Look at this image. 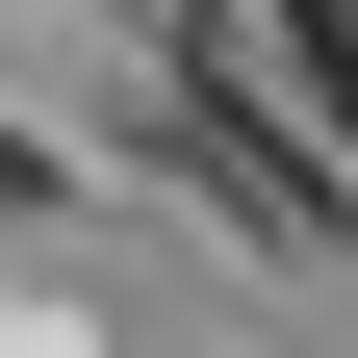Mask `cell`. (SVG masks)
I'll return each instance as SVG.
<instances>
[{"instance_id": "cell-1", "label": "cell", "mask_w": 358, "mask_h": 358, "mask_svg": "<svg viewBox=\"0 0 358 358\" xmlns=\"http://www.w3.org/2000/svg\"><path fill=\"white\" fill-rule=\"evenodd\" d=\"M154 128H179V154H205V179H231V205H256V231H282V256H333V179H307L282 128H256V77H154Z\"/></svg>"}, {"instance_id": "cell-2", "label": "cell", "mask_w": 358, "mask_h": 358, "mask_svg": "<svg viewBox=\"0 0 358 358\" xmlns=\"http://www.w3.org/2000/svg\"><path fill=\"white\" fill-rule=\"evenodd\" d=\"M256 52H282V103H307V128H333V154H358V0H282Z\"/></svg>"}]
</instances>
